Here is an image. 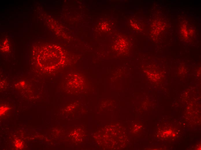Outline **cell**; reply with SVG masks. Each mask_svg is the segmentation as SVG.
I'll return each mask as SVG.
<instances>
[{
	"label": "cell",
	"instance_id": "cell-1",
	"mask_svg": "<svg viewBox=\"0 0 201 150\" xmlns=\"http://www.w3.org/2000/svg\"><path fill=\"white\" fill-rule=\"evenodd\" d=\"M64 85L71 95L84 93L86 91L89 80L87 77L80 72H72L65 77Z\"/></svg>",
	"mask_w": 201,
	"mask_h": 150
}]
</instances>
